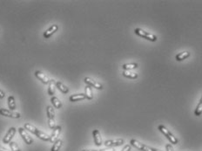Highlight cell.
<instances>
[{
	"mask_svg": "<svg viewBox=\"0 0 202 151\" xmlns=\"http://www.w3.org/2000/svg\"><path fill=\"white\" fill-rule=\"evenodd\" d=\"M24 129H26L30 133L34 134L35 136H37L39 139H41L43 141H45V142L50 141V136H48V135H46L44 132L40 131L39 129H37L36 127H34L33 125H31L30 123H25L24 124Z\"/></svg>",
	"mask_w": 202,
	"mask_h": 151,
	"instance_id": "cell-1",
	"label": "cell"
},
{
	"mask_svg": "<svg viewBox=\"0 0 202 151\" xmlns=\"http://www.w3.org/2000/svg\"><path fill=\"white\" fill-rule=\"evenodd\" d=\"M159 130L164 135V136L169 140V142L171 143L174 144V145H176V144H178L179 143V141H178V139L175 137V136L172 135V133L168 130V129L165 128L164 125H159Z\"/></svg>",
	"mask_w": 202,
	"mask_h": 151,
	"instance_id": "cell-2",
	"label": "cell"
},
{
	"mask_svg": "<svg viewBox=\"0 0 202 151\" xmlns=\"http://www.w3.org/2000/svg\"><path fill=\"white\" fill-rule=\"evenodd\" d=\"M46 113L48 117V125L50 129H54L56 128V122H55V112L52 106H47L46 107Z\"/></svg>",
	"mask_w": 202,
	"mask_h": 151,
	"instance_id": "cell-3",
	"label": "cell"
},
{
	"mask_svg": "<svg viewBox=\"0 0 202 151\" xmlns=\"http://www.w3.org/2000/svg\"><path fill=\"white\" fill-rule=\"evenodd\" d=\"M134 32L138 35V36H139V37H141V38H146V39L150 40V41L155 42V41L157 40V37H156L155 35H153V34H152V33H149V32H147V31H146L142 30L141 28H136L134 30Z\"/></svg>",
	"mask_w": 202,
	"mask_h": 151,
	"instance_id": "cell-4",
	"label": "cell"
},
{
	"mask_svg": "<svg viewBox=\"0 0 202 151\" xmlns=\"http://www.w3.org/2000/svg\"><path fill=\"white\" fill-rule=\"evenodd\" d=\"M130 143H131L132 146H133L134 148H136V149H139V150L141 151H161L159 150V149H153V148H151L149 146H146L145 144L138 142L135 139H132L130 141Z\"/></svg>",
	"mask_w": 202,
	"mask_h": 151,
	"instance_id": "cell-5",
	"label": "cell"
},
{
	"mask_svg": "<svg viewBox=\"0 0 202 151\" xmlns=\"http://www.w3.org/2000/svg\"><path fill=\"white\" fill-rule=\"evenodd\" d=\"M0 114L3 116H6L10 118H13V119H18L21 117V114L18 112H14L11 110H8L5 108H0Z\"/></svg>",
	"mask_w": 202,
	"mask_h": 151,
	"instance_id": "cell-6",
	"label": "cell"
},
{
	"mask_svg": "<svg viewBox=\"0 0 202 151\" xmlns=\"http://www.w3.org/2000/svg\"><path fill=\"white\" fill-rule=\"evenodd\" d=\"M18 132H19V135L21 136V137H22L23 140L24 141L25 143L28 144V145H30L31 143H33V139L26 132V130L24 129V128H19L18 129Z\"/></svg>",
	"mask_w": 202,
	"mask_h": 151,
	"instance_id": "cell-7",
	"label": "cell"
},
{
	"mask_svg": "<svg viewBox=\"0 0 202 151\" xmlns=\"http://www.w3.org/2000/svg\"><path fill=\"white\" fill-rule=\"evenodd\" d=\"M15 134H16V129L14 127H11V129L8 130L7 133L5 134V136L4 137V139H3V143L5 144L10 143L11 142L13 136H15Z\"/></svg>",
	"mask_w": 202,
	"mask_h": 151,
	"instance_id": "cell-8",
	"label": "cell"
},
{
	"mask_svg": "<svg viewBox=\"0 0 202 151\" xmlns=\"http://www.w3.org/2000/svg\"><path fill=\"white\" fill-rule=\"evenodd\" d=\"M85 82L87 84V86H90V87H95L96 89H98V90H102L103 89V86L102 84L98 83L97 81L93 80L92 79H91L89 77H85Z\"/></svg>",
	"mask_w": 202,
	"mask_h": 151,
	"instance_id": "cell-9",
	"label": "cell"
},
{
	"mask_svg": "<svg viewBox=\"0 0 202 151\" xmlns=\"http://www.w3.org/2000/svg\"><path fill=\"white\" fill-rule=\"evenodd\" d=\"M125 143V141L123 139H115V140H107L105 142V146L106 147H118L121 146L122 144Z\"/></svg>",
	"mask_w": 202,
	"mask_h": 151,
	"instance_id": "cell-10",
	"label": "cell"
},
{
	"mask_svg": "<svg viewBox=\"0 0 202 151\" xmlns=\"http://www.w3.org/2000/svg\"><path fill=\"white\" fill-rule=\"evenodd\" d=\"M61 129H62V128L60 126H56V128L53 129V134H52V136H50V142L51 143H55L58 140L60 133H61Z\"/></svg>",
	"mask_w": 202,
	"mask_h": 151,
	"instance_id": "cell-11",
	"label": "cell"
},
{
	"mask_svg": "<svg viewBox=\"0 0 202 151\" xmlns=\"http://www.w3.org/2000/svg\"><path fill=\"white\" fill-rule=\"evenodd\" d=\"M58 29H59L58 25H53L51 27H49V28L44 32V37H45V38H49L53 34H54V33L58 31Z\"/></svg>",
	"mask_w": 202,
	"mask_h": 151,
	"instance_id": "cell-12",
	"label": "cell"
},
{
	"mask_svg": "<svg viewBox=\"0 0 202 151\" xmlns=\"http://www.w3.org/2000/svg\"><path fill=\"white\" fill-rule=\"evenodd\" d=\"M92 136H93L95 145L96 146H101L102 145V138H101L99 131L98 129H94L93 132H92Z\"/></svg>",
	"mask_w": 202,
	"mask_h": 151,
	"instance_id": "cell-13",
	"label": "cell"
},
{
	"mask_svg": "<svg viewBox=\"0 0 202 151\" xmlns=\"http://www.w3.org/2000/svg\"><path fill=\"white\" fill-rule=\"evenodd\" d=\"M35 76L37 77L38 80H40L44 84H49V82H50V79L46 75H45L43 73H41L40 71H37L35 73Z\"/></svg>",
	"mask_w": 202,
	"mask_h": 151,
	"instance_id": "cell-14",
	"label": "cell"
},
{
	"mask_svg": "<svg viewBox=\"0 0 202 151\" xmlns=\"http://www.w3.org/2000/svg\"><path fill=\"white\" fill-rule=\"evenodd\" d=\"M86 98L85 94H72V96H70V101L72 102H75V101H79Z\"/></svg>",
	"mask_w": 202,
	"mask_h": 151,
	"instance_id": "cell-15",
	"label": "cell"
},
{
	"mask_svg": "<svg viewBox=\"0 0 202 151\" xmlns=\"http://www.w3.org/2000/svg\"><path fill=\"white\" fill-rule=\"evenodd\" d=\"M190 56V53L188 51H185V52H182V53H180L179 54L176 55L175 59L177 61H182L184 60H186L187 58H188Z\"/></svg>",
	"mask_w": 202,
	"mask_h": 151,
	"instance_id": "cell-16",
	"label": "cell"
},
{
	"mask_svg": "<svg viewBox=\"0 0 202 151\" xmlns=\"http://www.w3.org/2000/svg\"><path fill=\"white\" fill-rule=\"evenodd\" d=\"M56 87L59 88V90L61 91L63 94H67L69 92V88L65 85L64 83H62L61 81H57L56 82Z\"/></svg>",
	"mask_w": 202,
	"mask_h": 151,
	"instance_id": "cell-17",
	"label": "cell"
},
{
	"mask_svg": "<svg viewBox=\"0 0 202 151\" xmlns=\"http://www.w3.org/2000/svg\"><path fill=\"white\" fill-rule=\"evenodd\" d=\"M55 87H56L55 80H50L49 87H48V94L49 95H53L55 94Z\"/></svg>",
	"mask_w": 202,
	"mask_h": 151,
	"instance_id": "cell-18",
	"label": "cell"
},
{
	"mask_svg": "<svg viewBox=\"0 0 202 151\" xmlns=\"http://www.w3.org/2000/svg\"><path fill=\"white\" fill-rule=\"evenodd\" d=\"M8 106H9V108L13 111L14 109H16V102H15V98L11 95L8 97Z\"/></svg>",
	"mask_w": 202,
	"mask_h": 151,
	"instance_id": "cell-19",
	"label": "cell"
},
{
	"mask_svg": "<svg viewBox=\"0 0 202 151\" xmlns=\"http://www.w3.org/2000/svg\"><path fill=\"white\" fill-rule=\"evenodd\" d=\"M51 101H52V103H53V107H55V108H58V109H59L62 107V103H61V101H60L59 100L58 97H56V96H53L52 97V100H51Z\"/></svg>",
	"mask_w": 202,
	"mask_h": 151,
	"instance_id": "cell-20",
	"label": "cell"
},
{
	"mask_svg": "<svg viewBox=\"0 0 202 151\" xmlns=\"http://www.w3.org/2000/svg\"><path fill=\"white\" fill-rule=\"evenodd\" d=\"M62 144H63V141L61 139H58L54 144H53V148H52V150L51 151H59L60 149V148L62 147Z\"/></svg>",
	"mask_w": 202,
	"mask_h": 151,
	"instance_id": "cell-21",
	"label": "cell"
},
{
	"mask_svg": "<svg viewBox=\"0 0 202 151\" xmlns=\"http://www.w3.org/2000/svg\"><path fill=\"white\" fill-rule=\"evenodd\" d=\"M123 75L127 78H129V79H137L138 78V74L131 72V71H126V70L123 72Z\"/></svg>",
	"mask_w": 202,
	"mask_h": 151,
	"instance_id": "cell-22",
	"label": "cell"
},
{
	"mask_svg": "<svg viewBox=\"0 0 202 151\" xmlns=\"http://www.w3.org/2000/svg\"><path fill=\"white\" fill-rule=\"evenodd\" d=\"M138 67V64L137 63H129V64H124L123 65V69L126 71H129L132 69H135Z\"/></svg>",
	"mask_w": 202,
	"mask_h": 151,
	"instance_id": "cell-23",
	"label": "cell"
},
{
	"mask_svg": "<svg viewBox=\"0 0 202 151\" xmlns=\"http://www.w3.org/2000/svg\"><path fill=\"white\" fill-rule=\"evenodd\" d=\"M85 97L88 100H91L93 98V95H92V91H91V87L90 86H86L85 87Z\"/></svg>",
	"mask_w": 202,
	"mask_h": 151,
	"instance_id": "cell-24",
	"label": "cell"
},
{
	"mask_svg": "<svg viewBox=\"0 0 202 151\" xmlns=\"http://www.w3.org/2000/svg\"><path fill=\"white\" fill-rule=\"evenodd\" d=\"M202 113V103L201 102H200L199 104H198V106L196 107V109H195L194 111V114L196 116H200V115H201Z\"/></svg>",
	"mask_w": 202,
	"mask_h": 151,
	"instance_id": "cell-25",
	"label": "cell"
},
{
	"mask_svg": "<svg viewBox=\"0 0 202 151\" xmlns=\"http://www.w3.org/2000/svg\"><path fill=\"white\" fill-rule=\"evenodd\" d=\"M9 144H10V148H11V151H21L19 147L18 146L17 143H15V142H11Z\"/></svg>",
	"mask_w": 202,
	"mask_h": 151,
	"instance_id": "cell-26",
	"label": "cell"
},
{
	"mask_svg": "<svg viewBox=\"0 0 202 151\" xmlns=\"http://www.w3.org/2000/svg\"><path fill=\"white\" fill-rule=\"evenodd\" d=\"M165 149H166V151H174L173 147L172 146V144L170 143H167L165 145Z\"/></svg>",
	"mask_w": 202,
	"mask_h": 151,
	"instance_id": "cell-27",
	"label": "cell"
},
{
	"mask_svg": "<svg viewBox=\"0 0 202 151\" xmlns=\"http://www.w3.org/2000/svg\"><path fill=\"white\" fill-rule=\"evenodd\" d=\"M131 150H132V145L127 144V145H126V146L123 148V149L121 151H131Z\"/></svg>",
	"mask_w": 202,
	"mask_h": 151,
	"instance_id": "cell-28",
	"label": "cell"
},
{
	"mask_svg": "<svg viewBox=\"0 0 202 151\" xmlns=\"http://www.w3.org/2000/svg\"><path fill=\"white\" fill-rule=\"evenodd\" d=\"M5 93L0 89V99L4 98V97H5Z\"/></svg>",
	"mask_w": 202,
	"mask_h": 151,
	"instance_id": "cell-29",
	"label": "cell"
},
{
	"mask_svg": "<svg viewBox=\"0 0 202 151\" xmlns=\"http://www.w3.org/2000/svg\"><path fill=\"white\" fill-rule=\"evenodd\" d=\"M0 151H11V150H8V149H6L3 148L2 146H0Z\"/></svg>",
	"mask_w": 202,
	"mask_h": 151,
	"instance_id": "cell-30",
	"label": "cell"
},
{
	"mask_svg": "<svg viewBox=\"0 0 202 151\" xmlns=\"http://www.w3.org/2000/svg\"><path fill=\"white\" fill-rule=\"evenodd\" d=\"M82 151H99V150H95V149H84Z\"/></svg>",
	"mask_w": 202,
	"mask_h": 151,
	"instance_id": "cell-31",
	"label": "cell"
},
{
	"mask_svg": "<svg viewBox=\"0 0 202 151\" xmlns=\"http://www.w3.org/2000/svg\"><path fill=\"white\" fill-rule=\"evenodd\" d=\"M200 102H201L202 103V97H201V99H200Z\"/></svg>",
	"mask_w": 202,
	"mask_h": 151,
	"instance_id": "cell-32",
	"label": "cell"
},
{
	"mask_svg": "<svg viewBox=\"0 0 202 151\" xmlns=\"http://www.w3.org/2000/svg\"><path fill=\"white\" fill-rule=\"evenodd\" d=\"M112 151H114V149H113V150H112Z\"/></svg>",
	"mask_w": 202,
	"mask_h": 151,
	"instance_id": "cell-33",
	"label": "cell"
}]
</instances>
